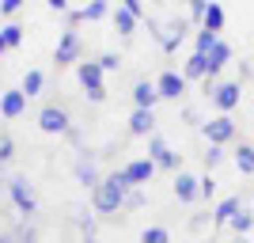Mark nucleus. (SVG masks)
<instances>
[{
	"instance_id": "obj_1",
	"label": "nucleus",
	"mask_w": 254,
	"mask_h": 243,
	"mask_svg": "<svg viewBox=\"0 0 254 243\" xmlns=\"http://www.w3.org/2000/svg\"><path fill=\"white\" fill-rule=\"evenodd\" d=\"M126 175H122V171H118V175H106L103 182H99L95 186V209L99 213H114V209H122V205H126Z\"/></svg>"
},
{
	"instance_id": "obj_2",
	"label": "nucleus",
	"mask_w": 254,
	"mask_h": 243,
	"mask_svg": "<svg viewBox=\"0 0 254 243\" xmlns=\"http://www.w3.org/2000/svg\"><path fill=\"white\" fill-rule=\"evenodd\" d=\"M80 84L87 87V95L95 99V103L106 95V87H103V69H99V61H84V65H80Z\"/></svg>"
},
{
	"instance_id": "obj_3",
	"label": "nucleus",
	"mask_w": 254,
	"mask_h": 243,
	"mask_svg": "<svg viewBox=\"0 0 254 243\" xmlns=\"http://www.w3.org/2000/svg\"><path fill=\"white\" fill-rule=\"evenodd\" d=\"M8 190H11V198H15V205H19V213H27L31 217L34 209H38V198H34V190H31V182L27 179H8Z\"/></svg>"
},
{
	"instance_id": "obj_4",
	"label": "nucleus",
	"mask_w": 254,
	"mask_h": 243,
	"mask_svg": "<svg viewBox=\"0 0 254 243\" xmlns=\"http://www.w3.org/2000/svg\"><path fill=\"white\" fill-rule=\"evenodd\" d=\"M205 137H209L212 145H224V141H232V137H235V122H232L228 114L212 118V122H205Z\"/></svg>"
},
{
	"instance_id": "obj_5",
	"label": "nucleus",
	"mask_w": 254,
	"mask_h": 243,
	"mask_svg": "<svg viewBox=\"0 0 254 243\" xmlns=\"http://www.w3.org/2000/svg\"><path fill=\"white\" fill-rule=\"evenodd\" d=\"M38 126H42L46 133H64V129H68V114H64L61 106H46L42 114H38Z\"/></svg>"
},
{
	"instance_id": "obj_6",
	"label": "nucleus",
	"mask_w": 254,
	"mask_h": 243,
	"mask_svg": "<svg viewBox=\"0 0 254 243\" xmlns=\"http://www.w3.org/2000/svg\"><path fill=\"white\" fill-rule=\"evenodd\" d=\"M148 160H152V163H159V167H179V156L167 148V141H163V137H152L148 141Z\"/></svg>"
},
{
	"instance_id": "obj_7",
	"label": "nucleus",
	"mask_w": 254,
	"mask_h": 243,
	"mask_svg": "<svg viewBox=\"0 0 254 243\" xmlns=\"http://www.w3.org/2000/svg\"><path fill=\"white\" fill-rule=\"evenodd\" d=\"M80 57V38H76V31H64L61 42H57V53H53V61L57 65H68Z\"/></svg>"
},
{
	"instance_id": "obj_8",
	"label": "nucleus",
	"mask_w": 254,
	"mask_h": 243,
	"mask_svg": "<svg viewBox=\"0 0 254 243\" xmlns=\"http://www.w3.org/2000/svg\"><path fill=\"white\" fill-rule=\"evenodd\" d=\"M156 91L163 99H179L182 91H186V80H182L179 73H163V76H159V84H156Z\"/></svg>"
},
{
	"instance_id": "obj_9",
	"label": "nucleus",
	"mask_w": 254,
	"mask_h": 243,
	"mask_svg": "<svg viewBox=\"0 0 254 243\" xmlns=\"http://www.w3.org/2000/svg\"><path fill=\"white\" fill-rule=\"evenodd\" d=\"M212 103L220 106V110H235V106H239V84H220V87H212Z\"/></svg>"
},
{
	"instance_id": "obj_10",
	"label": "nucleus",
	"mask_w": 254,
	"mask_h": 243,
	"mask_svg": "<svg viewBox=\"0 0 254 243\" xmlns=\"http://www.w3.org/2000/svg\"><path fill=\"white\" fill-rule=\"evenodd\" d=\"M152 171H156V163H152V160H137V163H129L122 175H126V182L133 186V182H148V179H152Z\"/></svg>"
},
{
	"instance_id": "obj_11",
	"label": "nucleus",
	"mask_w": 254,
	"mask_h": 243,
	"mask_svg": "<svg viewBox=\"0 0 254 243\" xmlns=\"http://www.w3.org/2000/svg\"><path fill=\"white\" fill-rule=\"evenodd\" d=\"M23 106H27V95H23V91H4V99H0V114H4V118H19Z\"/></svg>"
},
{
	"instance_id": "obj_12",
	"label": "nucleus",
	"mask_w": 254,
	"mask_h": 243,
	"mask_svg": "<svg viewBox=\"0 0 254 243\" xmlns=\"http://www.w3.org/2000/svg\"><path fill=\"white\" fill-rule=\"evenodd\" d=\"M228 61H232V46H228V42H216L209 50V76H216Z\"/></svg>"
},
{
	"instance_id": "obj_13",
	"label": "nucleus",
	"mask_w": 254,
	"mask_h": 243,
	"mask_svg": "<svg viewBox=\"0 0 254 243\" xmlns=\"http://www.w3.org/2000/svg\"><path fill=\"white\" fill-rule=\"evenodd\" d=\"M175 194H179V201H193L197 198V179L193 175H175Z\"/></svg>"
},
{
	"instance_id": "obj_14",
	"label": "nucleus",
	"mask_w": 254,
	"mask_h": 243,
	"mask_svg": "<svg viewBox=\"0 0 254 243\" xmlns=\"http://www.w3.org/2000/svg\"><path fill=\"white\" fill-rule=\"evenodd\" d=\"M133 99H137V110H152V103L159 99V91H156V84H144V80H140V84L133 87Z\"/></svg>"
},
{
	"instance_id": "obj_15",
	"label": "nucleus",
	"mask_w": 254,
	"mask_h": 243,
	"mask_svg": "<svg viewBox=\"0 0 254 243\" xmlns=\"http://www.w3.org/2000/svg\"><path fill=\"white\" fill-rule=\"evenodd\" d=\"M42 84H46V76L38 73V69H31V73L23 76V87H19V91L31 99V95H38V91H42Z\"/></svg>"
},
{
	"instance_id": "obj_16",
	"label": "nucleus",
	"mask_w": 254,
	"mask_h": 243,
	"mask_svg": "<svg viewBox=\"0 0 254 243\" xmlns=\"http://www.w3.org/2000/svg\"><path fill=\"white\" fill-rule=\"evenodd\" d=\"M235 167L243 171V175H254V148L251 145H239V152H235Z\"/></svg>"
},
{
	"instance_id": "obj_17",
	"label": "nucleus",
	"mask_w": 254,
	"mask_h": 243,
	"mask_svg": "<svg viewBox=\"0 0 254 243\" xmlns=\"http://www.w3.org/2000/svg\"><path fill=\"white\" fill-rule=\"evenodd\" d=\"M220 27H224V8L220 4H209V8H205V31L216 34Z\"/></svg>"
},
{
	"instance_id": "obj_18",
	"label": "nucleus",
	"mask_w": 254,
	"mask_h": 243,
	"mask_svg": "<svg viewBox=\"0 0 254 243\" xmlns=\"http://www.w3.org/2000/svg\"><path fill=\"white\" fill-rule=\"evenodd\" d=\"M76 179H80V182H87V186H99L95 163H91V160H80V163H76Z\"/></svg>"
},
{
	"instance_id": "obj_19",
	"label": "nucleus",
	"mask_w": 254,
	"mask_h": 243,
	"mask_svg": "<svg viewBox=\"0 0 254 243\" xmlns=\"http://www.w3.org/2000/svg\"><path fill=\"white\" fill-rule=\"evenodd\" d=\"M129 129H133V133H148V129H152V110H133Z\"/></svg>"
},
{
	"instance_id": "obj_20",
	"label": "nucleus",
	"mask_w": 254,
	"mask_h": 243,
	"mask_svg": "<svg viewBox=\"0 0 254 243\" xmlns=\"http://www.w3.org/2000/svg\"><path fill=\"white\" fill-rule=\"evenodd\" d=\"M103 15H106V0H91L80 15H72V23H76V19H103Z\"/></svg>"
},
{
	"instance_id": "obj_21",
	"label": "nucleus",
	"mask_w": 254,
	"mask_h": 243,
	"mask_svg": "<svg viewBox=\"0 0 254 243\" xmlns=\"http://www.w3.org/2000/svg\"><path fill=\"white\" fill-rule=\"evenodd\" d=\"M114 23H118V31H122V34H133V23H137V15H133L129 8H118V11H114Z\"/></svg>"
},
{
	"instance_id": "obj_22",
	"label": "nucleus",
	"mask_w": 254,
	"mask_h": 243,
	"mask_svg": "<svg viewBox=\"0 0 254 243\" xmlns=\"http://www.w3.org/2000/svg\"><path fill=\"white\" fill-rule=\"evenodd\" d=\"M209 73V57L205 53H193L190 61H186V76H205Z\"/></svg>"
},
{
	"instance_id": "obj_23",
	"label": "nucleus",
	"mask_w": 254,
	"mask_h": 243,
	"mask_svg": "<svg viewBox=\"0 0 254 243\" xmlns=\"http://www.w3.org/2000/svg\"><path fill=\"white\" fill-rule=\"evenodd\" d=\"M235 209H239V198H228V201H220V205H216V221H228L232 224V217H235Z\"/></svg>"
},
{
	"instance_id": "obj_24",
	"label": "nucleus",
	"mask_w": 254,
	"mask_h": 243,
	"mask_svg": "<svg viewBox=\"0 0 254 243\" xmlns=\"http://www.w3.org/2000/svg\"><path fill=\"white\" fill-rule=\"evenodd\" d=\"M232 228H235L239 236H247V232L254 228V217H251V213H243V209H239V213L232 217Z\"/></svg>"
},
{
	"instance_id": "obj_25",
	"label": "nucleus",
	"mask_w": 254,
	"mask_h": 243,
	"mask_svg": "<svg viewBox=\"0 0 254 243\" xmlns=\"http://www.w3.org/2000/svg\"><path fill=\"white\" fill-rule=\"evenodd\" d=\"M140 243H171V236H167V228H144Z\"/></svg>"
},
{
	"instance_id": "obj_26",
	"label": "nucleus",
	"mask_w": 254,
	"mask_h": 243,
	"mask_svg": "<svg viewBox=\"0 0 254 243\" xmlns=\"http://www.w3.org/2000/svg\"><path fill=\"white\" fill-rule=\"evenodd\" d=\"M0 34H4V42H8V46H19L23 42V27H19V23H8Z\"/></svg>"
},
{
	"instance_id": "obj_27",
	"label": "nucleus",
	"mask_w": 254,
	"mask_h": 243,
	"mask_svg": "<svg viewBox=\"0 0 254 243\" xmlns=\"http://www.w3.org/2000/svg\"><path fill=\"white\" fill-rule=\"evenodd\" d=\"M216 42H220V38H216L212 31H201V34H197V53H205V57H209V50H212Z\"/></svg>"
},
{
	"instance_id": "obj_28",
	"label": "nucleus",
	"mask_w": 254,
	"mask_h": 243,
	"mask_svg": "<svg viewBox=\"0 0 254 243\" xmlns=\"http://www.w3.org/2000/svg\"><path fill=\"white\" fill-rule=\"evenodd\" d=\"M220 160H224V148H220V145H212L209 152H205V167H216Z\"/></svg>"
},
{
	"instance_id": "obj_29",
	"label": "nucleus",
	"mask_w": 254,
	"mask_h": 243,
	"mask_svg": "<svg viewBox=\"0 0 254 243\" xmlns=\"http://www.w3.org/2000/svg\"><path fill=\"white\" fill-rule=\"evenodd\" d=\"M11 148H15L11 137H8V133H0V163H8V160H11Z\"/></svg>"
},
{
	"instance_id": "obj_30",
	"label": "nucleus",
	"mask_w": 254,
	"mask_h": 243,
	"mask_svg": "<svg viewBox=\"0 0 254 243\" xmlns=\"http://www.w3.org/2000/svg\"><path fill=\"white\" fill-rule=\"evenodd\" d=\"M197 190H201V198H212V190H216V182H212V179H197Z\"/></svg>"
},
{
	"instance_id": "obj_31",
	"label": "nucleus",
	"mask_w": 254,
	"mask_h": 243,
	"mask_svg": "<svg viewBox=\"0 0 254 243\" xmlns=\"http://www.w3.org/2000/svg\"><path fill=\"white\" fill-rule=\"evenodd\" d=\"M19 4H23V0H0V11H8V15H11V11H19Z\"/></svg>"
},
{
	"instance_id": "obj_32",
	"label": "nucleus",
	"mask_w": 254,
	"mask_h": 243,
	"mask_svg": "<svg viewBox=\"0 0 254 243\" xmlns=\"http://www.w3.org/2000/svg\"><path fill=\"white\" fill-rule=\"evenodd\" d=\"M99 69H103V73H106V69H118V57H114V53H106L103 61H99Z\"/></svg>"
},
{
	"instance_id": "obj_33",
	"label": "nucleus",
	"mask_w": 254,
	"mask_h": 243,
	"mask_svg": "<svg viewBox=\"0 0 254 243\" xmlns=\"http://www.w3.org/2000/svg\"><path fill=\"white\" fill-rule=\"evenodd\" d=\"M205 8H209L205 0H190V11H193V15H201V19H205Z\"/></svg>"
},
{
	"instance_id": "obj_34",
	"label": "nucleus",
	"mask_w": 254,
	"mask_h": 243,
	"mask_svg": "<svg viewBox=\"0 0 254 243\" xmlns=\"http://www.w3.org/2000/svg\"><path fill=\"white\" fill-rule=\"evenodd\" d=\"M126 8L133 11V15H140V0H126Z\"/></svg>"
},
{
	"instance_id": "obj_35",
	"label": "nucleus",
	"mask_w": 254,
	"mask_h": 243,
	"mask_svg": "<svg viewBox=\"0 0 254 243\" xmlns=\"http://www.w3.org/2000/svg\"><path fill=\"white\" fill-rule=\"evenodd\" d=\"M19 243H34V232L27 228V232H19Z\"/></svg>"
},
{
	"instance_id": "obj_36",
	"label": "nucleus",
	"mask_w": 254,
	"mask_h": 243,
	"mask_svg": "<svg viewBox=\"0 0 254 243\" xmlns=\"http://www.w3.org/2000/svg\"><path fill=\"white\" fill-rule=\"evenodd\" d=\"M50 8H57V11H64V8H68V0H50Z\"/></svg>"
},
{
	"instance_id": "obj_37",
	"label": "nucleus",
	"mask_w": 254,
	"mask_h": 243,
	"mask_svg": "<svg viewBox=\"0 0 254 243\" xmlns=\"http://www.w3.org/2000/svg\"><path fill=\"white\" fill-rule=\"evenodd\" d=\"M4 50H8V42H4V34H0V53H4Z\"/></svg>"
},
{
	"instance_id": "obj_38",
	"label": "nucleus",
	"mask_w": 254,
	"mask_h": 243,
	"mask_svg": "<svg viewBox=\"0 0 254 243\" xmlns=\"http://www.w3.org/2000/svg\"><path fill=\"white\" fill-rule=\"evenodd\" d=\"M235 243H247V240H243V236H235Z\"/></svg>"
},
{
	"instance_id": "obj_39",
	"label": "nucleus",
	"mask_w": 254,
	"mask_h": 243,
	"mask_svg": "<svg viewBox=\"0 0 254 243\" xmlns=\"http://www.w3.org/2000/svg\"><path fill=\"white\" fill-rule=\"evenodd\" d=\"M84 243H95V240H84Z\"/></svg>"
}]
</instances>
